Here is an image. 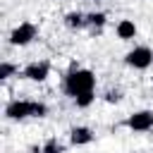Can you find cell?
<instances>
[{"label":"cell","mask_w":153,"mask_h":153,"mask_svg":"<svg viewBox=\"0 0 153 153\" xmlns=\"http://www.w3.org/2000/svg\"><path fill=\"white\" fill-rule=\"evenodd\" d=\"M86 24H91L93 29H100V26L105 24V14H103V12H93V14H88V17H86Z\"/></svg>","instance_id":"cell-10"},{"label":"cell","mask_w":153,"mask_h":153,"mask_svg":"<svg viewBox=\"0 0 153 153\" xmlns=\"http://www.w3.org/2000/svg\"><path fill=\"white\" fill-rule=\"evenodd\" d=\"M48 112V108L43 103H33V100H12L5 108V115L10 120H26V117H43Z\"/></svg>","instance_id":"cell-2"},{"label":"cell","mask_w":153,"mask_h":153,"mask_svg":"<svg viewBox=\"0 0 153 153\" xmlns=\"http://www.w3.org/2000/svg\"><path fill=\"white\" fill-rule=\"evenodd\" d=\"M91 141H93V131L88 127H74L72 129V143L84 146V143H91Z\"/></svg>","instance_id":"cell-7"},{"label":"cell","mask_w":153,"mask_h":153,"mask_svg":"<svg viewBox=\"0 0 153 153\" xmlns=\"http://www.w3.org/2000/svg\"><path fill=\"white\" fill-rule=\"evenodd\" d=\"M43 153H62V146L57 143V139H50V141L43 146Z\"/></svg>","instance_id":"cell-12"},{"label":"cell","mask_w":153,"mask_h":153,"mask_svg":"<svg viewBox=\"0 0 153 153\" xmlns=\"http://www.w3.org/2000/svg\"><path fill=\"white\" fill-rule=\"evenodd\" d=\"M93 86H96V76H93L91 69H74V72H69L67 79H65V91H67V96H72V98H76V96H81V93H91Z\"/></svg>","instance_id":"cell-1"},{"label":"cell","mask_w":153,"mask_h":153,"mask_svg":"<svg viewBox=\"0 0 153 153\" xmlns=\"http://www.w3.org/2000/svg\"><path fill=\"white\" fill-rule=\"evenodd\" d=\"M65 24H67L69 29H81V26L86 24V17H84L81 12H69V14L65 17Z\"/></svg>","instance_id":"cell-9"},{"label":"cell","mask_w":153,"mask_h":153,"mask_svg":"<svg viewBox=\"0 0 153 153\" xmlns=\"http://www.w3.org/2000/svg\"><path fill=\"white\" fill-rule=\"evenodd\" d=\"M117 36H120L122 41L134 38V36H136V24H134L131 19H122V22L117 24Z\"/></svg>","instance_id":"cell-8"},{"label":"cell","mask_w":153,"mask_h":153,"mask_svg":"<svg viewBox=\"0 0 153 153\" xmlns=\"http://www.w3.org/2000/svg\"><path fill=\"white\" fill-rule=\"evenodd\" d=\"M105 100H108V103H117V100H120V93H117V91H110V93L105 96Z\"/></svg>","instance_id":"cell-14"},{"label":"cell","mask_w":153,"mask_h":153,"mask_svg":"<svg viewBox=\"0 0 153 153\" xmlns=\"http://www.w3.org/2000/svg\"><path fill=\"white\" fill-rule=\"evenodd\" d=\"M151 62H153V53L146 45H139V48H134V50L127 53V65L134 67V69H146Z\"/></svg>","instance_id":"cell-3"},{"label":"cell","mask_w":153,"mask_h":153,"mask_svg":"<svg viewBox=\"0 0 153 153\" xmlns=\"http://www.w3.org/2000/svg\"><path fill=\"white\" fill-rule=\"evenodd\" d=\"M24 79H31V81H45L48 74H50V65L48 62H31L24 67Z\"/></svg>","instance_id":"cell-6"},{"label":"cell","mask_w":153,"mask_h":153,"mask_svg":"<svg viewBox=\"0 0 153 153\" xmlns=\"http://www.w3.org/2000/svg\"><path fill=\"white\" fill-rule=\"evenodd\" d=\"M12 74H14V65L2 62V65H0V79H10Z\"/></svg>","instance_id":"cell-13"},{"label":"cell","mask_w":153,"mask_h":153,"mask_svg":"<svg viewBox=\"0 0 153 153\" xmlns=\"http://www.w3.org/2000/svg\"><path fill=\"white\" fill-rule=\"evenodd\" d=\"M127 127L134 129V131H148L153 129V112L151 110H141V112H134L127 117Z\"/></svg>","instance_id":"cell-5"},{"label":"cell","mask_w":153,"mask_h":153,"mask_svg":"<svg viewBox=\"0 0 153 153\" xmlns=\"http://www.w3.org/2000/svg\"><path fill=\"white\" fill-rule=\"evenodd\" d=\"M74 103H76L79 108H88V105L93 103V91H91V93H81V96H76Z\"/></svg>","instance_id":"cell-11"},{"label":"cell","mask_w":153,"mask_h":153,"mask_svg":"<svg viewBox=\"0 0 153 153\" xmlns=\"http://www.w3.org/2000/svg\"><path fill=\"white\" fill-rule=\"evenodd\" d=\"M36 24H31V22H24V24H19L12 33H10V43L12 45H26V43H31L33 38H36Z\"/></svg>","instance_id":"cell-4"}]
</instances>
